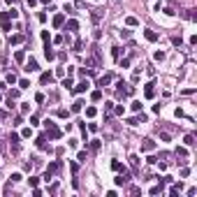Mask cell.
I'll return each instance as SVG.
<instances>
[{
	"label": "cell",
	"mask_w": 197,
	"mask_h": 197,
	"mask_svg": "<svg viewBox=\"0 0 197 197\" xmlns=\"http://www.w3.org/2000/svg\"><path fill=\"white\" fill-rule=\"evenodd\" d=\"M153 86H155V84H148V86L144 88V93H146V98H153V95H155V88H153Z\"/></svg>",
	"instance_id": "9c48e42d"
},
{
	"label": "cell",
	"mask_w": 197,
	"mask_h": 197,
	"mask_svg": "<svg viewBox=\"0 0 197 197\" xmlns=\"http://www.w3.org/2000/svg\"><path fill=\"white\" fill-rule=\"evenodd\" d=\"M81 107H84V102H81V100H77V102H74V104H72V111H79V109H81Z\"/></svg>",
	"instance_id": "d4e9b609"
},
{
	"label": "cell",
	"mask_w": 197,
	"mask_h": 197,
	"mask_svg": "<svg viewBox=\"0 0 197 197\" xmlns=\"http://www.w3.org/2000/svg\"><path fill=\"white\" fill-rule=\"evenodd\" d=\"M61 167H63V165L58 163V160H56V163H51V165H49V169H46V174H44V181H49L51 176H56V174L61 172Z\"/></svg>",
	"instance_id": "3957f363"
},
{
	"label": "cell",
	"mask_w": 197,
	"mask_h": 197,
	"mask_svg": "<svg viewBox=\"0 0 197 197\" xmlns=\"http://www.w3.org/2000/svg\"><path fill=\"white\" fill-rule=\"evenodd\" d=\"M9 151H12V153H19V151H21V137L14 134V132L9 134Z\"/></svg>",
	"instance_id": "7a4b0ae2"
},
{
	"label": "cell",
	"mask_w": 197,
	"mask_h": 197,
	"mask_svg": "<svg viewBox=\"0 0 197 197\" xmlns=\"http://www.w3.org/2000/svg\"><path fill=\"white\" fill-rule=\"evenodd\" d=\"M111 56L118 61V58H121V46H114V49H111Z\"/></svg>",
	"instance_id": "44dd1931"
},
{
	"label": "cell",
	"mask_w": 197,
	"mask_h": 197,
	"mask_svg": "<svg viewBox=\"0 0 197 197\" xmlns=\"http://www.w3.org/2000/svg\"><path fill=\"white\" fill-rule=\"evenodd\" d=\"M91 16H93V21L98 23L100 19H102V9H93V12H91Z\"/></svg>",
	"instance_id": "5bb4252c"
},
{
	"label": "cell",
	"mask_w": 197,
	"mask_h": 197,
	"mask_svg": "<svg viewBox=\"0 0 197 197\" xmlns=\"http://www.w3.org/2000/svg\"><path fill=\"white\" fill-rule=\"evenodd\" d=\"M74 91H77V93H84V91H88V81H81V84H79Z\"/></svg>",
	"instance_id": "2e32d148"
},
{
	"label": "cell",
	"mask_w": 197,
	"mask_h": 197,
	"mask_svg": "<svg viewBox=\"0 0 197 197\" xmlns=\"http://www.w3.org/2000/svg\"><path fill=\"white\" fill-rule=\"evenodd\" d=\"M23 70H26V72H37V70H39V67H37V61H35V58H30V61L26 63V67H23Z\"/></svg>",
	"instance_id": "5b68a950"
},
{
	"label": "cell",
	"mask_w": 197,
	"mask_h": 197,
	"mask_svg": "<svg viewBox=\"0 0 197 197\" xmlns=\"http://www.w3.org/2000/svg\"><path fill=\"white\" fill-rule=\"evenodd\" d=\"M14 58H16V63H23V58H26V53H23V51H16V56H14Z\"/></svg>",
	"instance_id": "603a6c76"
},
{
	"label": "cell",
	"mask_w": 197,
	"mask_h": 197,
	"mask_svg": "<svg viewBox=\"0 0 197 197\" xmlns=\"http://www.w3.org/2000/svg\"><path fill=\"white\" fill-rule=\"evenodd\" d=\"M63 21H65V16H63V14H56V16H53V26H56V28H61V26H63Z\"/></svg>",
	"instance_id": "ba28073f"
},
{
	"label": "cell",
	"mask_w": 197,
	"mask_h": 197,
	"mask_svg": "<svg viewBox=\"0 0 197 197\" xmlns=\"http://www.w3.org/2000/svg\"><path fill=\"white\" fill-rule=\"evenodd\" d=\"M23 42V35H12L9 37V44H21Z\"/></svg>",
	"instance_id": "8fae6325"
},
{
	"label": "cell",
	"mask_w": 197,
	"mask_h": 197,
	"mask_svg": "<svg viewBox=\"0 0 197 197\" xmlns=\"http://www.w3.org/2000/svg\"><path fill=\"white\" fill-rule=\"evenodd\" d=\"M86 116H95V107H88L86 109Z\"/></svg>",
	"instance_id": "f546056e"
},
{
	"label": "cell",
	"mask_w": 197,
	"mask_h": 197,
	"mask_svg": "<svg viewBox=\"0 0 197 197\" xmlns=\"http://www.w3.org/2000/svg\"><path fill=\"white\" fill-rule=\"evenodd\" d=\"M26 2H28V5H35V2H37V0H26Z\"/></svg>",
	"instance_id": "e575fe53"
},
{
	"label": "cell",
	"mask_w": 197,
	"mask_h": 197,
	"mask_svg": "<svg viewBox=\"0 0 197 197\" xmlns=\"http://www.w3.org/2000/svg\"><path fill=\"white\" fill-rule=\"evenodd\" d=\"M51 79H53V77H51V72H44V74L39 77V81H42V84H51Z\"/></svg>",
	"instance_id": "7c38bea8"
},
{
	"label": "cell",
	"mask_w": 197,
	"mask_h": 197,
	"mask_svg": "<svg viewBox=\"0 0 197 197\" xmlns=\"http://www.w3.org/2000/svg\"><path fill=\"white\" fill-rule=\"evenodd\" d=\"M0 148H5V141H2V132H0Z\"/></svg>",
	"instance_id": "d6a6232c"
},
{
	"label": "cell",
	"mask_w": 197,
	"mask_h": 197,
	"mask_svg": "<svg viewBox=\"0 0 197 197\" xmlns=\"http://www.w3.org/2000/svg\"><path fill=\"white\" fill-rule=\"evenodd\" d=\"M77 28H79V23H77L74 19H72V21H67V28H65V30H77Z\"/></svg>",
	"instance_id": "ac0fdd59"
},
{
	"label": "cell",
	"mask_w": 197,
	"mask_h": 197,
	"mask_svg": "<svg viewBox=\"0 0 197 197\" xmlns=\"http://www.w3.org/2000/svg\"><path fill=\"white\" fill-rule=\"evenodd\" d=\"M19 86H21V88H28V86H30V81H28V79H21V81H19Z\"/></svg>",
	"instance_id": "f1b7e54d"
},
{
	"label": "cell",
	"mask_w": 197,
	"mask_h": 197,
	"mask_svg": "<svg viewBox=\"0 0 197 197\" xmlns=\"http://www.w3.org/2000/svg\"><path fill=\"white\" fill-rule=\"evenodd\" d=\"M125 23H128V26H137V19H134V16H128Z\"/></svg>",
	"instance_id": "83f0119b"
},
{
	"label": "cell",
	"mask_w": 197,
	"mask_h": 197,
	"mask_svg": "<svg viewBox=\"0 0 197 197\" xmlns=\"http://www.w3.org/2000/svg\"><path fill=\"white\" fill-rule=\"evenodd\" d=\"M44 128H46V137H51V139H58L61 137V130L53 125V121H44Z\"/></svg>",
	"instance_id": "6da1fadb"
},
{
	"label": "cell",
	"mask_w": 197,
	"mask_h": 197,
	"mask_svg": "<svg viewBox=\"0 0 197 197\" xmlns=\"http://www.w3.org/2000/svg\"><path fill=\"white\" fill-rule=\"evenodd\" d=\"M109 81H111V74H104V77H100V79H98V86H100V88H104V86H109Z\"/></svg>",
	"instance_id": "8992f818"
},
{
	"label": "cell",
	"mask_w": 197,
	"mask_h": 197,
	"mask_svg": "<svg viewBox=\"0 0 197 197\" xmlns=\"http://www.w3.org/2000/svg\"><path fill=\"white\" fill-rule=\"evenodd\" d=\"M183 141H186V146H193V144H195V137H193V134H186Z\"/></svg>",
	"instance_id": "7402d4cb"
},
{
	"label": "cell",
	"mask_w": 197,
	"mask_h": 197,
	"mask_svg": "<svg viewBox=\"0 0 197 197\" xmlns=\"http://www.w3.org/2000/svg\"><path fill=\"white\" fill-rule=\"evenodd\" d=\"M130 167L134 172H139V158H137V155H130Z\"/></svg>",
	"instance_id": "30bf717a"
},
{
	"label": "cell",
	"mask_w": 197,
	"mask_h": 197,
	"mask_svg": "<svg viewBox=\"0 0 197 197\" xmlns=\"http://www.w3.org/2000/svg\"><path fill=\"white\" fill-rule=\"evenodd\" d=\"M9 19H12V16H9V12H2V14H0V21H2V30H12V28H9Z\"/></svg>",
	"instance_id": "277c9868"
},
{
	"label": "cell",
	"mask_w": 197,
	"mask_h": 197,
	"mask_svg": "<svg viewBox=\"0 0 197 197\" xmlns=\"http://www.w3.org/2000/svg\"><path fill=\"white\" fill-rule=\"evenodd\" d=\"M49 193H51V195H56V193H58V183H53V186L49 188Z\"/></svg>",
	"instance_id": "4dcf8cb0"
},
{
	"label": "cell",
	"mask_w": 197,
	"mask_h": 197,
	"mask_svg": "<svg viewBox=\"0 0 197 197\" xmlns=\"http://www.w3.org/2000/svg\"><path fill=\"white\" fill-rule=\"evenodd\" d=\"M153 139H144V144H141V151H153Z\"/></svg>",
	"instance_id": "52a82bcc"
},
{
	"label": "cell",
	"mask_w": 197,
	"mask_h": 197,
	"mask_svg": "<svg viewBox=\"0 0 197 197\" xmlns=\"http://www.w3.org/2000/svg\"><path fill=\"white\" fill-rule=\"evenodd\" d=\"M9 181H12V183H16V181H21V174H19V172H14V174L9 176Z\"/></svg>",
	"instance_id": "4316f807"
},
{
	"label": "cell",
	"mask_w": 197,
	"mask_h": 197,
	"mask_svg": "<svg viewBox=\"0 0 197 197\" xmlns=\"http://www.w3.org/2000/svg\"><path fill=\"white\" fill-rule=\"evenodd\" d=\"M91 151H93V153H98V151H100V141H98V139L91 141Z\"/></svg>",
	"instance_id": "d6986e66"
},
{
	"label": "cell",
	"mask_w": 197,
	"mask_h": 197,
	"mask_svg": "<svg viewBox=\"0 0 197 197\" xmlns=\"http://www.w3.org/2000/svg\"><path fill=\"white\" fill-rule=\"evenodd\" d=\"M111 167H114V172H123V169H125V167L118 163V160H114V163H111Z\"/></svg>",
	"instance_id": "ffe728a7"
},
{
	"label": "cell",
	"mask_w": 197,
	"mask_h": 197,
	"mask_svg": "<svg viewBox=\"0 0 197 197\" xmlns=\"http://www.w3.org/2000/svg\"><path fill=\"white\" fill-rule=\"evenodd\" d=\"M35 144H37V148H46V137H37Z\"/></svg>",
	"instance_id": "4fadbf2b"
},
{
	"label": "cell",
	"mask_w": 197,
	"mask_h": 197,
	"mask_svg": "<svg viewBox=\"0 0 197 197\" xmlns=\"http://www.w3.org/2000/svg\"><path fill=\"white\" fill-rule=\"evenodd\" d=\"M146 39H148V42H155V39H158V33H153V30H146Z\"/></svg>",
	"instance_id": "9a60e30c"
},
{
	"label": "cell",
	"mask_w": 197,
	"mask_h": 197,
	"mask_svg": "<svg viewBox=\"0 0 197 197\" xmlns=\"http://www.w3.org/2000/svg\"><path fill=\"white\" fill-rule=\"evenodd\" d=\"M109 2H111V5H118V2H121V0H109Z\"/></svg>",
	"instance_id": "836d02e7"
},
{
	"label": "cell",
	"mask_w": 197,
	"mask_h": 197,
	"mask_svg": "<svg viewBox=\"0 0 197 197\" xmlns=\"http://www.w3.org/2000/svg\"><path fill=\"white\" fill-rule=\"evenodd\" d=\"M7 84H16V74H14V72L7 74Z\"/></svg>",
	"instance_id": "cb8c5ba5"
},
{
	"label": "cell",
	"mask_w": 197,
	"mask_h": 197,
	"mask_svg": "<svg viewBox=\"0 0 197 197\" xmlns=\"http://www.w3.org/2000/svg\"><path fill=\"white\" fill-rule=\"evenodd\" d=\"M74 5L77 7H84V0H74Z\"/></svg>",
	"instance_id": "1f68e13d"
},
{
	"label": "cell",
	"mask_w": 197,
	"mask_h": 197,
	"mask_svg": "<svg viewBox=\"0 0 197 197\" xmlns=\"http://www.w3.org/2000/svg\"><path fill=\"white\" fill-rule=\"evenodd\" d=\"M44 56H46L49 61H53V51L49 49V42H46V46H44Z\"/></svg>",
	"instance_id": "e0dca14e"
},
{
	"label": "cell",
	"mask_w": 197,
	"mask_h": 197,
	"mask_svg": "<svg viewBox=\"0 0 197 197\" xmlns=\"http://www.w3.org/2000/svg\"><path fill=\"white\" fill-rule=\"evenodd\" d=\"M186 155H188L186 148H176V158H186Z\"/></svg>",
	"instance_id": "484cf974"
}]
</instances>
